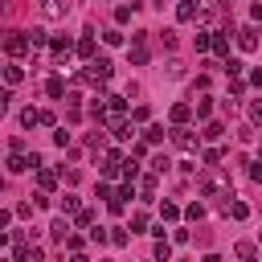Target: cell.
<instances>
[{
  "label": "cell",
  "mask_w": 262,
  "mask_h": 262,
  "mask_svg": "<svg viewBox=\"0 0 262 262\" xmlns=\"http://www.w3.org/2000/svg\"><path fill=\"white\" fill-rule=\"evenodd\" d=\"M70 13V0H41V17L45 21H62Z\"/></svg>",
  "instance_id": "7a4b0ae2"
},
{
  "label": "cell",
  "mask_w": 262,
  "mask_h": 262,
  "mask_svg": "<svg viewBox=\"0 0 262 262\" xmlns=\"http://www.w3.org/2000/svg\"><path fill=\"white\" fill-rule=\"evenodd\" d=\"M0 262H4V258H0Z\"/></svg>",
  "instance_id": "cb8c5ba5"
},
{
  "label": "cell",
  "mask_w": 262,
  "mask_h": 262,
  "mask_svg": "<svg viewBox=\"0 0 262 262\" xmlns=\"http://www.w3.org/2000/svg\"><path fill=\"white\" fill-rule=\"evenodd\" d=\"M4 49H8V53H25V49H29V33H13V37L4 41Z\"/></svg>",
  "instance_id": "277c9868"
},
{
  "label": "cell",
  "mask_w": 262,
  "mask_h": 262,
  "mask_svg": "<svg viewBox=\"0 0 262 262\" xmlns=\"http://www.w3.org/2000/svg\"><path fill=\"white\" fill-rule=\"evenodd\" d=\"M37 180H41V189H53V172H45V168L37 172Z\"/></svg>",
  "instance_id": "d6986e66"
},
{
  "label": "cell",
  "mask_w": 262,
  "mask_h": 262,
  "mask_svg": "<svg viewBox=\"0 0 262 262\" xmlns=\"http://www.w3.org/2000/svg\"><path fill=\"white\" fill-rule=\"evenodd\" d=\"M189 115H192L189 102H176V107H172V123H189Z\"/></svg>",
  "instance_id": "52a82bcc"
},
{
  "label": "cell",
  "mask_w": 262,
  "mask_h": 262,
  "mask_svg": "<svg viewBox=\"0 0 262 262\" xmlns=\"http://www.w3.org/2000/svg\"><path fill=\"white\" fill-rule=\"evenodd\" d=\"M78 53H82V58H90V62H95V41H90V37H82V45H78Z\"/></svg>",
  "instance_id": "8fae6325"
},
{
  "label": "cell",
  "mask_w": 262,
  "mask_h": 262,
  "mask_svg": "<svg viewBox=\"0 0 262 262\" xmlns=\"http://www.w3.org/2000/svg\"><path fill=\"white\" fill-rule=\"evenodd\" d=\"M102 37H107V45H119V41H123V33H119V29H107Z\"/></svg>",
  "instance_id": "e0dca14e"
},
{
  "label": "cell",
  "mask_w": 262,
  "mask_h": 262,
  "mask_svg": "<svg viewBox=\"0 0 262 262\" xmlns=\"http://www.w3.org/2000/svg\"><path fill=\"white\" fill-rule=\"evenodd\" d=\"M86 78H90V82H98V78H111V62H107V58H95V62H90V70H86Z\"/></svg>",
  "instance_id": "3957f363"
},
{
  "label": "cell",
  "mask_w": 262,
  "mask_h": 262,
  "mask_svg": "<svg viewBox=\"0 0 262 262\" xmlns=\"http://www.w3.org/2000/svg\"><path fill=\"white\" fill-rule=\"evenodd\" d=\"M254 17H262V4H254Z\"/></svg>",
  "instance_id": "603a6c76"
},
{
  "label": "cell",
  "mask_w": 262,
  "mask_h": 262,
  "mask_svg": "<svg viewBox=\"0 0 262 262\" xmlns=\"http://www.w3.org/2000/svg\"><path fill=\"white\" fill-rule=\"evenodd\" d=\"M201 192H205V197H221V192H230V176H221V172L201 176Z\"/></svg>",
  "instance_id": "6da1fadb"
},
{
  "label": "cell",
  "mask_w": 262,
  "mask_h": 262,
  "mask_svg": "<svg viewBox=\"0 0 262 262\" xmlns=\"http://www.w3.org/2000/svg\"><path fill=\"white\" fill-rule=\"evenodd\" d=\"M238 45H242V49H254V45H258V33H254V29H242V33H238Z\"/></svg>",
  "instance_id": "8992f818"
},
{
  "label": "cell",
  "mask_w": 262,
  "mask_h": 262,
  "mask_svg": "<svg viewBox=\"0 0 262 262\" xmlns=\"http://www.w3.org/2000/svg\"><path fill=\"white\" fill-rule=\"evenodd\" d=\"M62 90H66L62 78H49V98H62Z\"/></svg>",
  "instance_id": "4fadbf2b"
},
{
  "label": "cell",
  "mask_w": 262,
  "mask_h": 262,
  "mask_svg": "<svg viewBox=\"0 0 262 262\" xmlns=\"http://www.w3.org/2000/svg\"><path fill=\"white\" fill-rule=\"evenodd\" d=\"M172 140H176L180 147H197V135H192L189 127H176V131H172Z\"/></svg>",
  "instance_id": "5b68a950"
},
{
  "label": "cell",
  "mask_w": 262,
  "mask_h": 262,
  "mask_svg": "<svg viewBox=\"0 0 262 262\" xmlns=\"http://www.w3.org/2000/svg\"><path fill=\"white\" fill-rule=\"evenodd\" d=\"M49 230H53V238H62V242H66V238H70V225H66L62 217H58V221H53V225H49Z\"/></svg>",
  "instance_id": "30bf717a"
},
{
  "label": "cell",
  "mask_w": 262,
  "mask_h": 262,
  "mask_svg": "<svg viewBox=\"0 0 262 262\" xmlns=\"http://www.w3.org/2000/svg\"><path fill=\"white\" fill-rule=\"evenodd\" d=\"M8 98H13V95H8V90H0V115L8 111Z\"/></svg>",
  "instance_id": "ffe728a7"
},
{
  "label": "cell",
  "mask_w": 262,
  "mask_h": 262,
  "mask_svg": "<svg viewBox=\"0 0 262 262\" xmlns=\"http://www.w3.org/2000/svg\"><path fill=\"white\" fill-rule=\"evenodd\" d=\"M4 225H8V213H4V209H0V230H4Z\"/></svg>",
  "instance_id": "7402d4cb"
},
{
  "label": "cell",
  "mask_w": 262,
  "mask_h": 262,
  "mask_svg": "<svg viewBox=\"0 0 262 262\" xmlns=\"http://www.w3.org/2000/svg\"><path fill=\"white\" fill-rule=\"evenodd\" d=\"M29 45H33V49H37V45H45V33H41V29H33V33H29Z\"/></svg>",
  "instance_id": "ac0fdd59"
},
{
  "label": "cell",
  "mask_w": 262,
  "mask_h": 262,
  "mask_svg": "<svg viewBox=\"0 0 262 262\" xmlns=\"http://www.w3.org/2000/svg\"><path fill=\"white\" fill-rule=\"evenodd\" d=\"M225 213H230V217H238V221H242V217H246V213H250V209H246V205H242V201H230V205H225Z\"/></svg>",
  "instance_id": "ba28073f"
},
{
  "label": "cell",
  "mask_w": 262,
  "mask_h": 262,
  "mask_svg": "<svg viewBox=\"0 0 262 262\" xmlns=\"http://www.w3.org/2000/svg\"><path fill=\"white\" fill-rule=\"evenodd\" d=\"M8 168H13V172H25V168H29V156H25V160H21V156H13V160H8Z\"/></svg>",
  "instance_id": "5bb4252c"
},
{
  "label": "cell",
  "mask_w": 262,
  "mask_h": 262,
  "mask_svg": "<svg viewBox=\"0 0 262 262\" xmlns=\"http://www.w3.org/2000/svg\"><path fill=\"white\" fill-rule=\"evenodd\" d=\"M4 78L8 82H21V66H4Z\"/></svg>",
  "instance_id": "2e32d148"
},
{
  "label": "cell",
  "mask_w": 262,
  "mask_h": 262,
  "mask_svg": "<svg viewBox=\"0 0 262 262\" xmlns=\"http://www.w3.org/2000/svg\"><path fill=\"white\" fill-rule=\"evenodd\" d=\"M250 119H258V123H262V102H254V107H250Z\"/></svg>",
  "instance_id": "44dd1931"
},
{
  "label": "cell",
  "mask_w": 262,
  "mask_h": 262,
  "mask_svg": "<svg viewBox=\"0 0 262 262\" xmlns=\"http://www.w3.org/2000/svg\"><path fill=\"white\" fill-rule=\"evenodd\" d=\"M164 140V127H147V143H160Z\"/></svg>",
  "instance_id": "9a60e30c"
},
{
  "label": "cell",
  "mask_w": 262,
  "mask_h": 262,
  "mask_svg": "<svg viewBox=\"0 0 262 262\" xmlns=\"http://www.w3.org/2000/svg\"><path fill=\"white\" fill-rule=\"evenodd\" d=\"M53 53H58V58H66V53H70V37H58V41H53Z\"/></svg>",
  "instance_id": "7c38bea8"
},
{
  "label": "cell",
  "mask_w": 262,
  "mask_h": 262,
  "mask_svg": "<svg viewBox=\"0 0 262 262\" xmlns=\"http://www.w3.org/2000/svg\"><path fill=\"white\" fill-rule=\"evenodd\" d=\"M176 17H180V21H192V17H197V4H192V0H185V4L176 8Z\"/></svg>",
  "instance_id": "9c48e42d"
}]
</instances>
